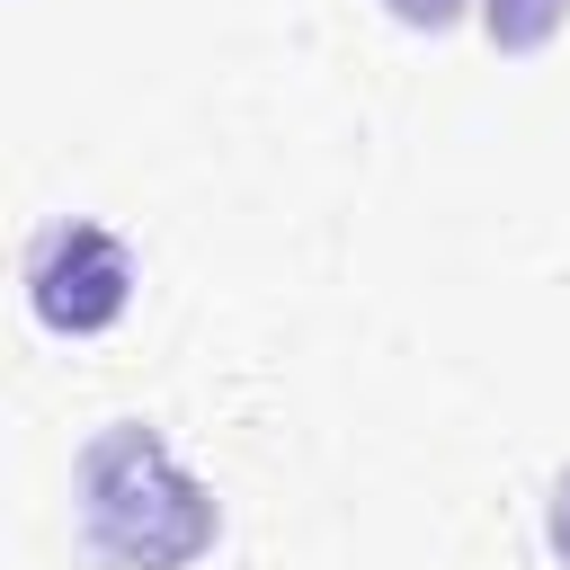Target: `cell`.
<instances>
[{
	"label": "cell",
	"mask_w": 570,
	"mask_h": 570,
	"mask_svg": "<svg viewBox=\"0 0 570 570\" xmlns=\"http://www.w3.org/2000/svg\"><path fill=\"white\" fill-rule=\"evenodd\" d=\"M125 294H134V258H125V240L98 232V223H53V232L27 249V303H36L45 330L89 338V330H107V321L125 312Z\"/></svg>",
	"instance_id": "obj_2"
},
{
	"label": "cell",
	"mask_w": 570,
	"mask_h": 570,
	"mask_svg": "<svg viewBox=\"0 0 570 570\" xmlns=\"http://www.w3.org/2000/svg\"><path fill=\"white\" fill-rule=\"evenodd\" d=\"M454 9H463V0H392V18H401V27H445Z\"/></svg>",
	"instance_id": "obj_4"
},
{
	"label": "cell",
	"mask_w": 570,
	"mask_h": 570,
	"mask_svg": "<svg viewBox=\"0 0 570 570\" xmlns=\"http://www.w3.org/2000/svg\"><path fill=\"white\" fill-rule=\"evenodd\" d=\"M552 552L570 561V472H561V490H552Z\"/></svg>",
	"instance_id": "obj_5"
},
{
	"label": "cell",
	"mask_w": 570,
	"mask_h": 570,
	"mask_svg": "<svg viewBox=\"0 0 570 570\" xmlns=\"http://www.w3.org/2000/svg\"><path fill=\"white\" fill-rule=\"evenodd\" d=\"M80 525L107 570H187L223 517L142 419H116L80 445Z\"/></svg>",
	"instance_id": "obj_1"
},
{
	"label": "cell",
	"mask_w": 570,
	"mask_h": 570,
	"mask_svg": "<svg viewBox=\"0 0 570 570\" xmlns=\"http://www.w3.org/2000/svg\"><path fill=\"white\" fill-rule=\"evenodd\" d=\"M561 9H570V0H490L481 18H490V36H499L508 53H534V45L561 27Z\"/></svg>",
	"instance_id": "obj_3"
}]
</instances>
